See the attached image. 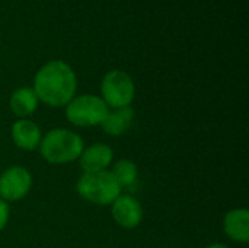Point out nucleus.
Segmentation results:
<instances>
[{
    "instance_id": "f257e3e1",
    "label": "nucleus",
    "mask_w": 249,
    "mask_h": 248,
    "mask_svg": "<svg viewBox=\"0 0 249 248\" xmlns=\"http://www.w3.org/2000/svg\"><path fill=\"white\" fill-rule=\"evenodd\" d=\"M77 80L73 69L64 61L47 63L35 76L34 92L38 99L51 107L67 105L76 92Z\"/></svg>"
},
{
    "instance_id": "f03ea898",
    "label": "nucleus",
    "mask_w": 249,
    "mask_h": 248,
    "mask_svg": "<svg viewBox=\"0 0 249 248\" xmlns=\"http://www.w3.org/2000/svg\"><path fill=\"white\" fill-rule=\"evenodd\" d=\"M82 137L67 129H54L41 139L39 152L50 164H69L83 152Z\"/></svg>"
},
{
    "instance_id": "7ed1b4c3",
    "label": "nucleus",
    "mask_w": 249,
    "mask_h": 248,
    "mask_svg": "<svg viewBox=\"0 0 249 248\" xmlns=\"http://www.w3.org/2000/svg\"><path fill=\"white\" fill-rule=\"evenodd\" d=\"M77 193L88 202L99 206L112 205L121 194V187L111 171L83 172L77 181Z\"/></svg>"
},
{
    "instance_id": "20e7f679",
    "label": "nucleus",
    "mask_w": 249,
    "mask_h": 248,
    "mask_svg": "<svg viewBox=\"0 0 249 248\" xmlns=\"http://www.w3.org/2000/svg\"><path fill=\"white\" fill-rule=\"evenodd\" d=\"M108 111V105L102 98L95 95H80L67 104L66 117L77 127H92L102 124Z\"/></svg>"
},
{
    "instance_id": "39448f33",
    "label": "nucleus",
    "mask_w": 249,
    "mask_h": 248,
    "mask_svg": "<svg viewBox=\"0 0 249 248\" xmlns=\"http://www.w3.org/2000/svg\"><path fill=\"white\" fill-rule=\"evenodd\" d=\"M101 91L104 95V102L112 108L130 107L134 99V82L123 70H112L105 75Z\"/></svg>"
},
{
    "instance_id": "423d86ee",
    "label": "nucleus",
    "mask_w": 249,
    "mask_h": 248,
    "mask_svg": "<svg viewBox=\"0 0 249 248\" xmlns=\"http://www.w3.org/2000/svg\"><path fill=\"white\" fill-rule=\"evenodd\" d=\"M32 187V175L23 167H10L0 175V199L18 202L23 199Z\"/></svg>"
},
{
    "instance_id": "0eeeda50",
    "label": "nucleus",
    "mask_w": 249,
    "mask_h": 248,
    "mask_svg": "<svg viewBox=\"0 0 249 248\" xmlns=\"http://www.w3.org/2000/svg\"><path fill=\"white\" fill-rule=\"evenodd\" d=\"M112 218L120 227L133 229L140 225L143 219V209L140 203L131 196L120 194L112 202Z\"/></svg>"
},
{
    "instance_id": "6e6552de",
    "label": "nucleus",
    "mask_w": 249,
    "mask_h": 248,
    "mask_svg": "<svg viewBox=\"0 0 249 248\" xmlns=\"http://www.w3.org/2000/svg\"><path fill=\"white\" fill-rule=\"evenodd\" d=\"M80 158V167L83 172H95L104 171L109 167L114 158V152L108 145L95 143L86 149H83Z\"/></svg>"
},
{
    "instance_id": "1a4fd4ad",
    "label": "nucleus",
    "mask_w": 249,
    "mask_h": 248,
    "mask_svg": "<svg viewBox=\"0 0 249 248\" xmlns=\"http://www.w3.org/2000/svg\"><path fill=\"white\" fill-rule=\"evenodd\" d=\"M12 140L23 151H34L41 143V130L34 121L20 118L12 126Z\"/></svg>"
},
{
    "instance_id": "9d476101",
    "label": "nucleus",
    "mask_w": 249,
    "mask_h": 248,
    "mask_svg": "<svg viewBox=\"0 0 249 248\" xmlns=\"http://www.w3.org/2000/svg\"><path fill=\"white\" fill-rule=\"evenodd\" d=\"M223 228L226 235L236 243L249 241V212L248 209H232L225 216Z\"/></svg>"
},
{
    "instance_id": "9b49d317",
    "label": "nucleus",
    "mask_w": 249,
    "mask_h": 248,
    "mask_svg": "<svg viewBox=\"0 0 249 248\" xmlns=\"http://www.w3.org/2000/svg\"><path fill=\"white\" fill-rule=\"evenodd\" d=\"M134 118V111L131 107H121L108 111L105 120L102 121V129L109 136H120L128 130Z\"/></svg>"
},
{
    "instance_id": "f8f14e48",
    "label": "nucleus",
    "mask_w": 249,
    "mask_h": 248,
    "mask_svg": "<svg viewBox=\"0 0 249 248\" xmlns=\"http://www.w3.org/2000/svg\"><path fill=\"white\" fill-rule=\"evenodd\" d=\"M38 107V98L31 88H19L12 94L10 108L15 115L25 118L35 113Z\"/></svg>"
},
{
    "instance_id": "ddd939ff",
    "label": "nucleus",
    "mask_w": 249,
    "mask_h": 248,
    "mask_svg": "<svg viewBox=\"0 0 249 248\" xmlns=\"http://www.w3.org/2000/svg\"><path fill=\"white\" fill-rule=\"evenodd\" d=\"M111 172L115 177V180L118 181L120 187H130V186H133L137 181V177H139L137 165L133 161H128V159L118 161L114 165Z\"/></svg>"
},
{
    "instance_id": "4468645a",
    "label": "nucleus",
    "mask_w": 249,
    "mask_h": 248,
    "mask_svg": "<svg viewBox=\"0 0 249 248\" xmlns=\"http://www.w3.org/2000/svg\"><path fill=\"white\" fill-rule=\"evenodd\" d=\"M7 219H9V206L3 199H0V231L6 227Z\"/></svg>"
},
{
    "instance_id": "2eb2a0df",
    "label": "nucleus",
    "mask_w": 249,
    "mask_h": 248,
    "mask_svg": "<svg viewBox=\"0 0 249 248\" xmlns=\"http://www.w3.org/2000/svg\"><path fill=\"white\" fill-rule=\"evenodd\" d=\"M207 248H229V247H226L225 244H220V243H217V244H212V246H209Z\"/></svg>"
}]
</instances>
